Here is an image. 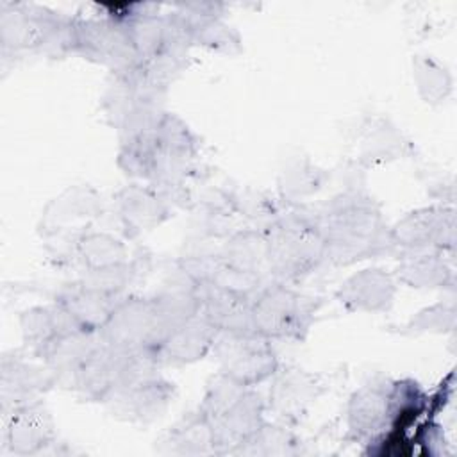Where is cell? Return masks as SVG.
Segmentation results:
<instances>
[{
    "label": "cell",
    "instance_id": "32",
    "mask_svg": "<svg viewBox=\"0 0 457 457\" xmlns=\"http://www.w3.org/2000/svg\"><path fill=\"white\" fill-rule=\"evenodd\" d=\"M455 327V307L453 303L437 302L430 307L418 311L407 320V323L398 327V332L403 336L418 334H446Z\"/></svg>",
    "mask_w": 457,
    "mask_h": 457
},
{
    "label": "cell",
    "instance_id": "26",
    "mask_svg": "<svg viewBox=\"0 0 457 457\" xmlns=\"http://www.w3.org/2000/svg\"><path fill=\"white\" fill-rule=\"evenodd\" d=\"M73 250L82 270H100L130 261L127 245L120 237L102 230L80 232Z\"/></svg>",
    "mask_w": 457,
    "mask_h": 457
},
{
    "label": "cell",
    "instance_id": "31",
    "mask_svg": "<svg viewBox=\"0 0 457 457\" xmlns=\"http://www.w3.org/2000/svg\"><path fill=\"white\" fill-rule=\"evenodd\" d=\"M316 396L314 382L303 373H289L275 382L273 395L270 396V403L278 412L289 414L291 411H302L305 403H309Z\"/></svg>",
    "mask_w": 457,
    "mask_h": 457
},
{
    "label": "cell",
    "instance_id": "8",
    "mask_svg": "<svg viewBox=\"0 0 457 457\" xmlns=\"http://www.w3.org/2000/svg\"><path fill=\"white\" fill-rule=\"evenodd\" d=\"M70 54L102 64L112 75H127L139 66L125 21L109 14L87 20L75 18Z\"/></svg>",
    "mask_w": 457,
    "mask_h": 457
},
{
    "label": "cell",
    "instance_id": "2",
    "mask_svg": "<svg viewBox=\"0 0 457 457\" xmlns=\"http://www.w3.org/2000/svg\"><path fill=\"white\" fill-rule=\"evenodd\" d=\"M266 271L277 282L296 284L327 261V245L314 214L295 209L277 214L264 227Z\"/></svg>",
    "mask_w": 457,
    "mask_h": 457
},
{
    "label": "cell",
    "instance_id": "14",
    "mask_svg": "<svg viewBox=\"0 0 457 457\" xmlns=\"http://www.w3.org/2000/svg\"><path fill=\"white\" fill-rule=\"evenodd\" d=\"M223 5L212 2H193L179 7L191 46H204L211 52L234 55L243 48L239 32L223 20Z\"/></svg>",
    "mask_w": 457,
    "mask_h": 457
},
{
    "label": "cell",
    "instance_id": "16",
    "mask_svg": "<svg viewBox=\"0 0 457 457\" xmlns=\"http://www.w3.org/2000/svg\"><path fill=\"white\" fill-rule=\"evenodd\" d=\"M398 282L382 268H364L343 280L336 291L337 302L352 312H386L393 307Z\"/></svg>",
    "mask_w": 457,
    "mask_h": 457
},
{
    "label": "cell",
    "instance_id": "1",
    "mask_svg": "<svg viewBox=\"0 0 457 457\" xmlns=\"http://www.w3.org/2000/svg\"><path fill=\"white\" fill-rule=\"evenodd\" d=\"M327 245V261L350 266L393 252L389 225L378 202L361 189L332 196L314 214Z\"/></svg>",
    "mask_w": 457,
    "mask_h": 457
},
{
    "label": "cell",
    "instance_id": "15",
    "mask_svg": "<svg viewBox=\"0 0 457 457\" xmlns=\"http://www.w3.org/2000/svg\"><path fill=\"white\" fill-rule=\"evenodd\" d=\"M393 414V382L373 380L352 393L346 405V427L355 439H375Z\"/></svg>",
    "mask_w": 457,
    "mask_h": 457
},
{
    "label": "cell",
    "instance_id": "33",
    "mask_svg": "<svg viewBox=\"0 0 457 457\" xmlns=\"http://www.w3.org/2000/svg\"><path fill=\"white\" fill-rule=\"evenodd\" d=\"M325 180V173L307 161L293 162L280 179L282 198L296 200L316 193Z\"/></svg>",
    "mask_w": 457,
    "mask_h": 457
},
{
    "label": "cell",
    "instance_id": "18",
    "mask_svg": "<svg viewBox=\"0 0 457 457\" xmlns=\"http://www.w3.org/2000/svg\"><path fill=\"white\" fill-rule=\"evenodd\" d=\"M57 382L55 373L43 362L34 364L16 352L0 361V411L32 398H41Z\"/></svg>",
    "mask_w": 457,
    "mask_h": 457
},
{
    "label": "cell",
    "instance_id": "5",
    "mask_svg": "<svg viewBox=\"0 0 457 457\" xmlns=\"http://www.w3.org/2000/svg\"><path fill=\"white\" fill-rule=\"evenodd\" d=\"M318 311L320 298L273 280L252 298V332L270 341H303Z\"/></svg>",
    "mask_w": 457,
    "mask_h": 457
},
{
    "label": "cell",
    "instance_id": "27",
    "mask_svg": "<svg viewBox=\"0 0 457 457\" xmlns=\"http://www.w3.org/2000/svg\"><path fill=\"white\" fill-rule=\"evenodd\" d=\"M407 146L409 143L395 125L387 120H377L366 127L361 157L366 164L387 162L403 155Z\"/></svg>",
    "mask_w": 457,
    "mask_h": 457
},
{
    "label": "cell",
    "instance_id": "13",
    "mask_svg": "<svg viewBox=\"0 0 457 457\" xmlns=\"http://www.w3.org/2000/svg\"><path fill=\"white\" fill-rule=\"evenodd\" d=\"M218 334L216 327L198 312L170 328L161 343L150 352V357L161 370L198 362L212 353Z\"/></svg>",
    "mask_w": 457,
    "mask_h": 457
},
{
    "label": "cell",
    "instance_id": "9",
    "mask_svg": "<svg viewBox=\"0 0 457 457\" xmlns=\"http://www.w3.org/2000/svg\"><path fill=\"white\" fill-rule=\"evenodd\" d=\"M212 353L220 373L246 387H255L278 371L271 341L255 332H220Z\"/></svg>",
    "mask_w": 457,
    "mask_h": 457
},
{
    "label": "cell",
    "instance_id": "4",
    "mask_svg": "<svg viewBox=\"0 0 457 457\" xmlns=\"http://www.w3.org/2000/svg\"><path fill=\"white\" fill-rule=\"evenodd\" d=\"M73 20L39 4L2 2L0 43L4 52L70 54Z\"/></svg>",
    "mask_w": 457,
    "mask_h": 457
},
{
    "label": "cell",
    "instance_id": "30",
    "mask_svg": "<svg viewBox=\"0 0 457 457\" xmlns=\"http://www.w3.org/2000/svg\"><path fill=\"white\" fill-rule=\"evenodd\" d=\"M102 211V205H98V196H95L89 189H70L61 198H55V202L46 211V221L55 227L57 223L75 220H87L93 216H98L95 212Z\"/></svg>",
    "mask_w": 457,
    "mask_h": 457
},
{
    "label": "cell",
    "instance_id": "17",
    "mask_svg": "<svg viewBox=\"0 0 457 457\" xmlns=\"http://www.w3.org/2000/svg\"><path fill=\"white\" fill-rule=\"evenodd\" d=\"M116 212L129 236L154 230L171 214V200L152 184H130L114 196Z\"/></svg>",
    "mask_w": 457,
    "mask_h": 457
},
{
    "label": "cell",
    "instance_id": "12",
    "mask_svg": "<svg viewBox=\"0 0 457 457\" xmlns=\"http://www.w3.org/2000/svg\"><path fill=\"white\" fill-rule=\"evenodd\" d=\"M4 446L18 457L36 455L55 443V421L41 398L25 400L2 411Z\"/></svg>",
    "mask_w": 457,
    "mask_h": 457
},
{
    "label": "cell",
    "instance_id": "6",
    "mask_svg": "<svg viewBox=\"0 0 457 457\" xmlns=\"http://www.w3.org/2000/svg\"><path fill=\"white\" fill-rule=\"evenodd\" d=\"M155 361L143 353L132 373L107 396L109 412L129 423H154L161 420L175 398V384L162 377Z\"/></svg>",
    "mask_w": 457,
    "mask_h": 457
},
{
    "label": "cell",
    "instance_id": "20",
    "mask_svg": "<svg viewBox=\"0 0 457 457\" xmlns=\"http://www.w3.org/2000/svg\"><path fill=\"white\" fill-rule=\"evenodd\" d=\"M202 286L200 312L216 327L218 332H252V298L253 295L212 286Z\"/></svg>",
    "mask_w": 457,
    "mask_h": 457
},
{
    "label": "cell",
    "instance_id": "7",
    "mask_svg": "<svg viewBox=\"0 0 457 457\" xmlns=\"http://www.w3.org/2000/svg\"><path fill=\"white\" fill-rule=\"evenodd\" d=\"M170 328L171 323L154 295H125L98 334L109 346L150 355Z\"/></svg>",
    "mask_w": 457,
    "mask_h": 457
},
{
    "label": "cell",
    "instance_id": "22",
    "mask_svg": "<svg viewBox=\"0 0 457 457\" xmlns=\"http://www.w3.org/2000/svg\"><path fill=\"white\" fill-rule=\"evenodd\" d=\"M20 328L25 346L37 355L59 336L82 327L59 303L52 302L50 305H34L23 311Z\"/></svg>",
    "mask_w": 457,
    "mask_h": 457
},
{
    "label": "cell",
    "instance_id": "24",
    "mask_svg": "<svg viewBox=\"0 0 457 457\" xmlns=\"http://www.w3.org/2000/svg\"><path fill=\"white\" fill-rule=\"evenodd\" d=\"M162 453L214 455V432L209 418L200 411L187 412L162 437Z\"/></svg>",
    "mask_w": 457,
    "mask_h": 457
},
{
    "label": "cell",
    "instance_id": "25",
    "mask_svg": "<svg viewBox=\"0 0 457 457\" xmlns=\"http://www.w3.org/2000/svg\"><path fill=\"white\" fill-rule=\"evenodd\" d=\"M218 255L237 271L261 277L266 270L264 228H241L228 234Z\"/></svg>",
    "mask_w": 457,
    "mask_h": 457
},
{
    "label": "cell",
    "instance_id": "29",
    "mask_svg": "<svg viewBox=\"0 0 457 457\" xmlns=\"http://www.w3.org/2000/svg\"><path fill=\"white\" fill-rule=\"evenodd\" d=\"M298 452V439L282 425L264 421L234 455H293Z\"/></svg>",
    "mask_w": 457,
    "mask_h": 457
},
{
    "label": "cell",
    "instance_id": "28",
    "mask_svg": "<svg viewBox=\"0 0 457 457\" xmlns=\"http://www.w3.org/2000/svg\"><path fill=\"white\" fill-rule=\"evenodd\" d=\"M412 77L423 102L430 105L443 104L452 93L450 71L430 55H416L412 59Z\"/></svg>",
    "mask_w": 457,
    "mask_h": 457
},
{
    "label": "cell",
    "instance_id": "3",
    "mask_svg": "<svg viewBox=\"0 0 457 457\" xmlns=\"http://www.w3.org/2000/svg\"><path fill=\"white\" fill-rule=\"evenodd\" d=\"M266 407L264 396L255 387L241 386L218 371L198 405L214 432V455H234L266 421Z\"/></svg>",
    "mask_w": 457,
    "mask_h": 457
},
{
    "label": "cell",
    "instance_id": "10",
    "mask_svg": "<svg viewBox=\"0 0 457 457\" xmlns=\"http://www.w3.org/2000/svg\"><path fill=\"white\" fill-rule=\"evenodd\" d=\"M389 241L402 253L453 250L455 211L446 205L414 209L389 227Z\"/></svg>",
    "mask_w": 457,
    "mask_h": 457
},
{
    "label": "cell",
    "instance_id": "19",
    "mask_svg": "<svg viewBox=\"0 0 457 457\" xmlns=\"http://www.w3.org/2000/svg\"><path fill=\"white\" fill-rule=\"evenodd\" d=\"M123 296L125 295L109 293L77 278L62 286L55 293L54 302L59 303L82 328L98 332Z\"/></svg>",
    "mask_w": 457,
    "mask_h": 457
},
{
    "label": "cell",
    "instance_id": "21",
    "mask_svg": "<svg viewBox=\"0 0 457 457\" xmlns=\"http://www.w3.org/2000/svg\"><path fill=\"white\" fill-rule=\"evenodd\" d=\"M102 343L100 334L95 330L75 328L54 339L36 357L45 362L57 377V382H68L73 371L84 359Z\"/></svg>",
    "mask_w": 457,
    "mask_h": 457
},
{
    "label": "cell",
    "instance_id": "23",
    "mask_svg": "<svg viewBox=\"0 0 457 457\" xmlns=\"http://www.w3.org/2000/svg\"><path fill=\"white\" fill-rule=\"evenodd\" d=\"M393 275L398 284L414 289H452L455 284L453 270L443 252L402 253Z\"/></svg>",
    "mask_w": 457,
    "mask_h": 457
},
{
    "label": "cell",
    "instance_id": "11",
    "mask_svg": "<svg viewBox=\"0 0 457 457\" xmlns=\"http://www.w3.org/2000/svg\"><path fill=\"white\" fill-rule=\"evenodd\" d=\"M143 353H130L104 341L73 371L66 386L86 402H105L107 396L132 373Z\"/></svg>",
    "mask_w": 457,
    "mask_h": 457
}]
</instances>
